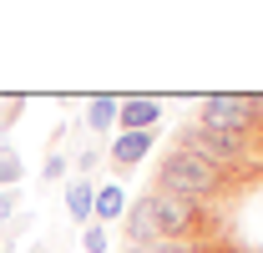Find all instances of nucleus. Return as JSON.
<instances>
[{
	"instance_id": "nucleus-7",
	"label": "nucleus",
	"mask_w": 263,
	"mask_h": 253,
	"mask_svg": "<svg viewBox=\"0 0 263 253\" xmlns=\"http://www.w3.org/2000/svg\"><path fill=\"white\" fill-rule=\"evenodd\" d=\"M152 142H157V132H117V142H111V162L127 172V167H137L142 157H152Z\"/></svg>"
},
{
	"instance_id": "nucleus-9",
	"label": "nucleus",
	"mask_w": 263,
	"mask_h": 253,
	"mask_svg": "<svg viewBox=\"0 0 263 253\" xmlns=\"http://www.w3.org/2000/svg\"><path fill=\"white\" fill-rule=\"evenodd\" d=\"M91 203H97V183L91 177H71L66 183V213L81 223V228H91Z\"/></svg>"
},
{
	"instance_id": "nucleus-8",
	"label": "nucleus",
	"mask_w": 263,
	"mask_h": 253,
	"mask_svg": "<svg viewBox=\"0 0 263 253\" xmlns=\"http://www.w3.org/2000/svg\"><path fill=\"white\" fill-rule=\"evenodd\" d=\"M127 188H122V183H101L97 188V203H91V223H101V228H106V223L111 218H127Z\"/></svg>"
},
{
	"instance_id": "nucleus-15",
	"label": "nucleus",
	"mask_w": 263,
	"mask_h": 253,
	"mask_svg": "<svg viewBox=\"0 0 263 253\" xmlns=\"http://www.w3.org/2000/svg\"><path fill=\"white\" fill-rule=\"evenodd\" d=\"M10 213H15V192L0 188V223H10Z\"/></svg>"
},
{
	"instance_id": "nucleus-12",
	"label": "nucleus",
	"mask_w": 263,
	"mask_h": 253,
	"mask_svg": "<svg viewBox=\"0 0 263 253\" xmlns=\"http://www.w3.org/2000/svg\"><path fill=\"white\" fill-rule=\"evenodd\" d=\"M21 177H26V162L15 157L10 147H0V188L10 192V188H15V183H21Z\"/></svg>"
},
{
	"instance_id": "nucleus-1",
	"label": "nucleus",
	"mask_w": 263,
	"mask_h": 253,
	"mask_svg": "<svg viewBox=\"0 0 263 253\" xmlns=\"http://www.w3.org/2000/svg\"><path fill=\"white\" fill-rule=\"evenodd\" d=\"M197 127L208 132H223V137H238L253 147V137L263 132V101L258 96H238V92H218L197 101Z\"/></svg>"
},
{
	"instance_id": "nucleus-3",
	"label": "nucleus",
	"mask_w": 263,
	"mask_h": 253,
	"mask_svg": "<svg viewBox=\"0 0 263 253\" xmlns=\"http://www.w3.org/2000/svg\"><path fill=\"white\" fill-rule=\"evenodd\" d=\"M172 147H182V152L202 157L208 167H218L223 177H233V172H248V167H258V162H253V147H248V142H238V137H223V132H208V127H197V122L177 127Z\"/></svg>"
},
{
	"instance_id": "nucleus-17",
	"label": "nucleus",
	"mask_w": 263,
	"mask_h": 253,
	"mask_svg": "<svg viewBox=\"0 0 263 253\" xmlns=\"http://www.w3.org/2000/svg\"><path fill=\"white\" fill-rule=\"evenodd\" d=\"M31 253H46V248H31Z\"/></svg>"
},
{
	"instance_id": "nucleus-2",
	"label": "nucleus",
	"mask_w": 263,
	"mask_h": 253,
	"mask_svg": "<svg viewBox=\"0 0 263 253\" xmlns=\"http://www.w3.org/2000/svg\"><path fill=\"white\" fill-rule=\"evenodd\" d=\"M157 188L182 192V197H193V203H213L218 192H228V177H223L218 167H208L202 157L182 152V147H172V152L157 162Z\"/></svg>"
},
{
	"instance_id": "nucleus-5",
	"label": "nucleus",
	"mask_w": 263,
	"mask_h": 253,
	"mask_svg": "<svg viewBox=\"0 0 263 253\" xmlns=\"http://www.w3.org/2000/svg\"><path fill=\"white\" fill-rule=\"evenodd\" d=\"M157 122H162V101L157 96H122L117 132H157Z\"/></svg>"
},
{
	"instance_id": "nucleus-14",
	"label": "nucleus",
	"mask_w": 263,
	"mask_h": 253,
	"mask_svg": "<svg viewBox=\"0 0 263 253\" xmlns=\"http://www.w3.org/2000/svg\"><path fill=\"white\" fill-rule=\"evenodd\" d=\"M61 172H66V157H61V152H51V157H46V167H41V177H46V183H56Z\"/></svg>"
},
{
	"instance_id": "nucleus-13",
	"label": "nucleus",
	"mask_w": 263,
	"mask_h": 253,
	"mask_svg": "<svg viewBox=\"0 0 263 253\" xmlns=\"http://www.w3.org/2000/svg\"><path fill=\"white\" fill-rule=\"evenodd\" d=\"M81 248L86 253H106V228H101V223H91V228L81 233Z\"/></svg>"
},
{
	"instance_id": "nucleus-4",
	"label": "nucleus",
	"mask_w": 263,
	"mask_h": 253,
	"mask_svg": "<svg viewBox=\"0 0 263 253\" xmlns=\"http://www.w3.org/2000/svg\"><path fill=\"white\" fill-rule=\"evenodd\" d=\"M147 208H152L162 238H172V243H208V238H202V233H208L202 203L182 197V192H167V188H152L147 192Z\"/></svg>"
},
{
	"instance_id": "nucleus-10",
	"label": "nucleus",
	"mask_w": 263,
	"mask_h": 253,
	"mask_svg": "<svg viewBox=\"0 0 263 253\" xmlns=\"http://www.w3.org/2000/svg\"><path fill=\"white\" fill-rule=\"evenodd\" d=\"M117 112H122V96H111V92H101L86 101V127L97 132V137H106V132H117Z\"/></svg>"
},
{
	"instance_id": "nucleus-6",
	"label": "nucleus",
	"mask_w": 263,
	"mask_h": 253,
	"mask_svg": "<svg viewBox=\"0 0 263 253\" xmlns=\"http://www.w3.org/2000/svg\"><path fill=\"white\" fill-rule=\"evenodd\" d=\"M127 248H147V243H162V233H157V218H152V208H147V197H132L127 203Z\"/></svg>"
},
{
	"instance_id": "nucleus-16",
	"label": "nucleus",
	"mask_w": 263,
	"mask_h": 253,
	"mask_svg": "<svg viewBox=\"0 0 263 253\" xmlns=\"http://www.w3.org/2000/svg\"><path fill=\"white\" fill-rule=\"evenodd\" d=\"M97 162H101V152H81V157H76V167H81V172H91Z\"/></svg>"
},
{
	"instance_id": "nucleus-18",
	"label": "nucleus",
	"mask_w": 263,
	"mask_h": 253,
	"mask_svg": "<svg viewBox=\"0 0 263 253\" xmlns=\"http://www.w3.org/2000/svg\"><path fill=\"white\" fill-rule=\"evenodd\" d=\"M0 253H5V248H0Z\"/></svg>"
},
{
	"instance_id": "nucleus-11",
	"label": "nucleus",
	"mask_w": 263,
	"mask_h": 253,
	"mask_svg": "<svg viewBox=\"0 0 263 253\" xmlns=\"http://www.w3.org/2000/svg\"><path fill=\"white\" fill-rule=\"evenodd\" d=\"M127 253H218L213 243H172V238H162V243H147V248H127ZM233 253V248H223Z\"/></svg>"
}]
</instances>
